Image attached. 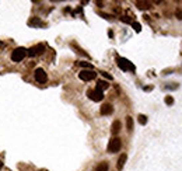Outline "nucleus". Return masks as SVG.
Wrapping results in <instances>:
<instances>
[{"mask_svg": "<svg viewBox=\"0 0 182 171\" xmlns=\"http://www.w3.org/2000/svg\"><path fill=\"white\" fill-rule=\"evenodd\" d=\"M27 56V49L25 48H15L11 53V60L18 63V62H21L23 59Z\"/></svg>", "mask_w": 182, "mask_h": 171, "instance_id": "obj_1", "label": "nucleus"}, {"mask_svg": "<svg viewBox=\"0 0 182 171\" xmlns=\"http://www.w3.org/2000/svg\"><path fill=\"white\" fill-rule=\"evenodd\" d=\"M176 17L182 20V10H176Z\"/></svg>", "mask_w": 182, "mask_h": 171, "instance_id": "obj_22", "label": "nucleus"}, {"mask_svg": "<svg viewBox=\"0 0 182 171\" xmlns=\"http://www.w3.org/2000/svg\"><path fill=\"white\" fill-rule=\"evenodd\" d=\"M0 168H3V163H2V160H0Z\"/></svg>", "mask_w": 182, "mask_h": 171, "instance_id": "obj_23", "label": "nucleus"}, {"mask_svg": "<svg viewBox=\"0 0 182 171\" xmlns=\"http://www.w3.org/2000/svg\"><path fill=\"white\" fill-rule=\"evenodd\" d=\"M43 52H45V45L39 44V45H35V46H32V48L28 49L27 55L31 56V58H34V56H36V55H42Z\"/></svg>", "mask_w": 182, "mask_h": 171, "instance_id": "obj_4", "label": "nucleus"}, {"mask_svg": "<svg viewBox=\"0 0 182 171\" xmlns=\"http://www.w3.org/2000/svg\"><path fill=\"white\" fill-rule=\"evenodd\" d=\"M126 159H127V156L126 154H121V157L118 159V163H116V167H118V170H121V168H123V165H125V163H126Z\"/></svg>", "mask_w": 182, "mask_h": 171, "instance_id": "obj_11", "label": "nucleus"}, {"mask_svg": "<svg viewBox=\"0 0 182 171\" xmlns=\"http://www.w3.org/2000/svg\"><path fill=\"white\" fill-rule=\"evenodd\" d=\"M28 25H30V27H45V23L41 21L39 17H32V19L28 21Z\"/></svg>", "mask_w": 182, "mask_h": 171, "instance_id": "obj_8", "label": "nucleus"}, {"mask_svg": "<svg viewBox=\"0 0 182 171\" xmlns=\"http://www.w3.org/2000/svg\"><path fill=\"white\" fill-rule=\"evenodd\" d=\"M116 63H118L119 69H122L123 72H127V70H132V72H133L134 70V65H132L130 62L127 60V59H125V58H121V56H118V58H116Z\"/></svg>", "mask_w": 182, "mask_h": 171, "instance_id": "obj_2", "label": "nucleus"}, {"mask_svg": "<svg viewBox=\"0 0 182 171\" xmlns=\"http://www.w3.org/2000/svg\"><path fill=\"white\" fill-rule=\"evenodd\" d=\"M79 77L84 81H91V80H94L97 77V73L94 70H81L79 73Z\"/></svg>", "mask_w": 182, "mask_h": 171, "instance_id": "obj_6", "label": "nucleus"}, {"mask_svg": "<svg viewBox=\"0 0 182 171\" xmlns=\"http://www.w3.org/2000/svg\"><path fill=\"white\" fill-rule=\"evenodd\" d=\"M121 128H122L121 122H119V121H114L112 126H111V132H112V135H118L119 132H121Z\"/></svg>", "mask_w": 182, "mask_h": 171, "instance_id": "obj_10", "label": "nucleus"}, {"mask_svg": "<svg viewBox=\"0 0 182 171\" xmlns=\"http://www.w3.org/2000/svg\"><path fill=\"white\" fill-rule=\"evenodd\" d=\"M108 163L106 161H102V163H100V164L95 167V170L94 171H108Z\"/></svg>", "mask_w": 182, "mask_h": 171, "instance_id": "obj_14", "label": "nucleus"}, {"mask_svg": "<svg viewBox=\"0 0 182 171\" xmlns=\"http://www.w3.org/2000/svg\"><path fill=\"white\" fill-rule=\"evenodd\" d=\"M132 27L134 28V31H136V32H140V30H142V27H140L139 23H132Z\"/></svg>", "mask_w": 182, "mask_h": 171, "instance_id": "obj_20", "label": "nucleus"}, {"mask_svg": "<svg viewBox=\"0 0 182 171\" xmlns=\"http://www.w3.org/2000/svg\"><path fill=\"white\" fill-rule=\"evenodd\" d=\"M87 95H88V98H90V100L95 101V102H98V101H101L104 98L102 91H100V90H88Z\"/></svg>", "mask_w": 182, "mask_h": 171, "instance_id": "obj_7", "label": "nucleus"}, {"mask_svg": "<svg viewBox=\"0 0 182 171\" xmlns=\"http://www.w3.org/2000/svg\"><path fill=\"white\" fill-rule=\"evenodd\" d=\"M114 112V107L111 104H104L101 107V115H111Z\"/></svg>", "mask_w": 182, "mask_h": 171, "instance_id": "obj_9", "label": "nucleus"}, {"mask_svg": "<svg viewBox=\"0 0 182 171\" xmlns=\"http://www.w3.org/2000/svg\"><path fill=\"white\" fill-rule=\"evenodd\" d=\"M101 74H102L104 77H106V79H108V80H112V76H111V74H108V73H106V72H101Z\"/></svg>", "mask_w": 182, "mask_h": 171, "instance_id": "obj_21", "label": "nucleus"}, {"mask_svg": "<svg viewBox=\"0 0 182 171\" xmlns=\"http://www.w3.org/2000/svg\"><path fill=\"white\" fill-rule=\"evenodd\" d=\"M126 128L129 132L133 131V119H132V116H126Z\"/></svg>", "mask_w": 182, "mask_h": 171, "instance_id": "obj_15", "label": "nucleus"}, {"mask_svg": "<svg viewBox=\"0 0 182 171\" xmlns=\"http://www.w3.org/2000/svg\"><path fill=\"white\" fill-rule=\"evenodd\" d=\"M165 89H168V90H176V89H178V84H176V83H170L168 86H165Z\"/></svg>", "mask_w": 182, "mask_h": 171, "instance_id": "obj_17", "label": "nucleus"}, {"mask_svg": "<svg viewBox=\"0 0 182 171\" xmlns=\"http://www.w3.org/2000/svg\"><path fill=\"white\" fill-rule=\"evenodd\" d=\"M80 66H81V67H87V69L93 70V65H91V63H87V62H80Z\"/></svg>", "mask_w": 182, "mask_h": 171, "instance_id": "obj_18", "label": "nucleus"}, {"mask_svg": "<svg viewBox=\"0 0 182 171\" xmlns=\"http://www.w3.org/2000/svg\"><path fill=\"white\" fill-rule=\"evenodd\" d=\"M121 146H122V142L119 138H112L109 140V144H108V152L109 153H118L121 150Z\"/></svg>", "mask_w": 182, "mask_h": 171, "instance_id": "obj_3", "label": "nucleus"}, {"mask_svg": "<svg viewBox=\"0 0 182 171\" xmlns=\"http://www.w3.org/2000/svg\"><path fill=\"white\" fill-rule=\"evenodd\" d=\"M136 6L139 7L140 10L151 9V3H150V2H136Z\"/></svg>", "mask_w": 182, "mask_h": 171, "instance_id": "obj_12", "label": "nucleus"}, {"mask_svg": "<svg viewBox=\"0 0 182 171\" xmlns=\"http://www.w3.org/2000/svg\"><path fill=\"white\" fill-rule=\"evenodd\" d=\"M34 77H35V80L38 83H46V80H48L46 72L43 70V69H41V67H38V69L34 72Z\"/></svg>", "mask_w": 182, "mask_h": 171, "instance_id": "obj_5", "label": "nucleus"}, {"mask_svg": "<svg viewBox=\"0 0 182 171\" xmlns=\"http://www.w3.org/2000/svg\"><path fill=\"white\" fill-rule=\"evenodd\" d=\"M109 87L108 81H104V80H100V81L97 83V87H95V90H100V91H104V90H106Z\"/></svg>", "mask_w": 182, "mask_h": 171, "instance_id": "obj_13", "label": "nucleus"}, {"mask_svg": "<svg viewBox=\"0 0 182 171\" xmlns=\"http://www.w3.org/2000/svg\"><path fill=\"white\" fill-rule=\"evenodd\" d=\"M165 104L167 105H172L174 104V98L171 97V95H167V97H165Z\"/></svg>", "mask_w": 182, "mask_h": 171, "instance_id": "obj_19", "label": "nucleus"}, {"mask_svg": "<svg viewBox=\"0 0 182 171\" xmlns=\"http://www.w3.org/2000/svg\"><path fill=\"white\" fill-rule=\"evenodd\" d=\"M139 123L140 125H146V123H147V116L143 115V114H140L139 115Z\"/></svg>", "mask_w": 182, "mask_h": 171, "instance_id": "obj_16", "label": "nucleus"}]
</instances>
